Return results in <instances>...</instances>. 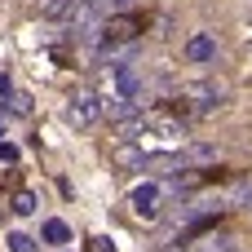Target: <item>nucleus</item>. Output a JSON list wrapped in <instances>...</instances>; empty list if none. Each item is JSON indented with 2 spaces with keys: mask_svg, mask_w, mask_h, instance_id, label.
<instances>
[{
  "mask_svg": "<svg viewBox=\"0 0 252 252\" xmlns=\"http://www.w3.org/2000/svg\"><path fill=\"white\" fill-rule=\"evenodd\" d=\"M146 31V18L142 13H111L102 18V31H97V53L111 58L120 44H137V35Z\"/></svg>",
  "mask_w": 252,
  "mask_h": 252,
  "instance_id": "1",
  "label": "nucleus"
},
{
  "mask_svg": "<svg viewBox=\"0 0 252 252\" xmlns=\"http://www.w3.org/2000/svg\"><path fill=\"white\" fill-rule=\"evenodd\" d=\"M226 106V84L221 80H199V84H186L177 93V111L173 115H213Z\"/></svg>",
  "mask_w": 252,
  "mask_h": 252,
  "instance_id": "2",
  "label": "nucleus"
},
{
  "mask_svg": "<svg viewBox=\"0 0 252 252\" xmlns=\"http://www.w3.org/2000/svg\"><path fill=\"white\" fill-rule=\"evenodd\" d=\"M106 115V102L93 93V89H80L71 102H66V124H75V128H89V124H97Z\"/></svg>",
  "mask_w": 252,
  "mask_h": 252,
  "instance_id": "3",
  "label": "nucleus"
},
{
  "mask_svg": "<svg viewBox=\"0 0 252 252\" xmlns=\"http://www.w3.org/2000/svg\"><path fill=\"white\" fill-rule=\"evenodd\" d=\"M159 199H164V186H137L133 190V213L142 217V221H159Z\"/></svg>",
  "mask_w": 252,
  "mask_h": 252,
  "instance_id": "4",
  "label": "nucleus"
},
{
  "mask_svg": "<svg viewBox=\"0 0 252 252\" xmlns=\"http://www.w3.org/2000/svg\"><path fill=\"white\" fill-rule=\"evenodd\" d=\"M115 89H120V97H142V71L137 66H128V62H115Z\"/></svg>",
  "mask_w": 252,
  "mask_h": 252,
  "instance_id": "5",
  "label": "nucleus"
},
{
  "mask_svg": "<svg viewBox=\"0 0 252 252\" xmlns=\"http://www.w3.org/2000/svg\"><path fill=\"white\" fill-rule=\"evenodd\" d=\"M186 58L190 62H213L217 58V40L213 35H190L186 40Z\"/></svg>",
  "mask_w": 252,
  "mask_h": 252,
  "instance_id": "6",
  "label": "nucleus"
},
{
  "mask_svg": "<svg viewBox=\"0 0 252 252\" xmlns=\"http://www.w3.org/2000/svg\"><path fill=\"white\" fill-rule=\"evenodd\" d=\"M111 159H115L120 168H142V159H146V151H142V146H137V142L128 137L124 146H115V151H111Z\"/></svg>",
  "mask_w": 252,
  "mask_h": 252,
  "instance_id": "7",
  "label": "nucleus"
},
{
  "mask_svg": "<svg viewBox=\"0 0 252 252\" xmlns=\"http://www.w3.org/2000/svg\"><path fill=\"white\" fill-rule=\"evenodd\" d=\"M106 115L120 120V124H128V120L137 115V102H133V97H111V102H106Z\"/></svg>",
  "mask_w": 252,
  "mask_h": 252,
  "instance_id": "8",
  "label": "nucleus"
},
{
  "mask_svg": "<svg viewBox=\"0 0 252 252\" xmlns=\"http://www.w3.org/2000/svg\"><path fill=\"white\" fill-rule=\"evenodd\" d=\"M40 235H44V244H71V226H66V221H58V217H53V221H44V230H40Z\"/></svg>",
  "mask_w": 252,
  "mask_h": 252,
  "instance_id": "9",
  "label": "nucleus"
},
{
  "mask_svg": "<svg viewBox=\"0 0 252 252\" xmlns=\"http://www.w3.org/2000/svg\"><path fill=\"white\" fill-rule=\"evenodd\" d=\"M9 213L31 217V213H35V195H31V190H18V195H13V204H9Z\"/></svg>",
  "mask_w": 252,
  "mask_h": 252,
  "instance_id": "10",
  "label": "nucleus"
},
{
  "mask_svg": "<svg viewBox=\"0 0 252 252\" xmlns=\"http://www.w3.org/2000/svg\"><path fill=\"white\" fill-rule=\"evenodd\" d=\"M9 252H35V239L31 235H9Z\"/></svg>",
  "mask_w": 252,
  "mask_h": 252,
  "instance_id": "11",
  "label": "nucleus"
},
{
  "mask_svg": "<svg viewBox=\"0 0 252 252\" xmlns=\"http://www.w3.org/2000/svg\"><path fill=\"white\" fill-rule=\"evenodd\" d=\"M9 111H13V115H27V111H31V97H27V93H9Z\"/></svg>",
  "mask_w": 252,
  "mask_h": 252,
  "instance_id": "12",
  "label": "nucleus"
},
{
  "mask_svg": "<svg viewBox=\"0 0 252 252\" xmlns=\"http://www.w3.org/2000/svg\"><path fill=\"white\" fill-rule=\"evenodd\" d=\"M18 159V146H9V142H0V164H13Z\"/></svg>",
  "mask_w": 252,
  "mask_h": 252,
  "instance_id": "13",
  "label": "nucleus"
},
{
  "mask_svg": "<svg viewBox=\"0 0 252 252\" xmlns=\"http://www.w3.org/2000/svg\"><path fill=\"white\" fill-rule=\"evenodd\" d=\"M89 252H115L111 239H89Z\"/></svg>",
  "mask_w": 252,
  "mask_h": 252,
  "instance_id": "14",
  "label": "nucleus"
},
{
  "mask_svg": "<svg viewBox=\"0 0 252 252\" xmlns=\"http://www.w3.org/2000/svg\"><path fill=\"white\" fill-rule=\"evenodd\" d=\"M0 97H9V75H0Z\"/></svg>",
  "mask_w": 252,
  "mask_h": 252,
  "instance_id": "15",
  "label": "nucleus"
},
{
  "mask_svg": "<svg viewBox=\"0 0 252 252\" xmlns=\"http://www.w3.org/2000/svg\"><path fill=\"white\" fill-rule=\"evenodd\" d=\"M0 221H4V208H0Z\"/></svg>",
  "mask_w": 252,
  "mask_h": 252,
  "instance_id": "16",
  "label": "nucleus"
},
{
  "mask_svg": "<svg viewBox=\"0 0 252 252\" xmlns=\"http://www.w3.org/2000/svg\"><path fill=\"white\" fill-rule=\"evenodd\" d=\"M0 128H4V124H0Z\"/></svg>",
  "mask_w": 252,
  "mask_h": 252,
  "instance_id": "17",
  "label": "nucleus"
}]
</instances>
